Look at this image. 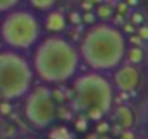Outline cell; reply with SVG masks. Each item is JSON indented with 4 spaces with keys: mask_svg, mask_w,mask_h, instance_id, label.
I'll return each mask as SVG.
<instances>
[{
    "mask_svg": "<svg viewBox=\"0 0 148 139\" xmlns=\"http://www.w3.org/2000/svg\"><path fill=\"white\" fill-rule=\"evenodd\" d=\"M32 70L40 84L64 85L80 73L79 47L61 35H49L32 49Z\"/></svg>",
    "mask_w": 148,
    "mask_h": 139,
    "instance_id": "6da1fadb",
    "label": "cell"
},
{
    "mask_svg": "<svg viewBox=\"0 0 148 139\" xmlns=\"http://www.w3.org/2000/svg\"><path fill=\"white\" fill-rule=\"evenodd\" d=\"M79 54L84 66L91 72L112 73L117 66L124 63L127 50V38L120 28L112 23H101L84 30V35L79 42Z\"/></svg>",
    "mask_w": 148,
    "mask_h": 139,
    "instance_id": "7a4b0ae2",
    "label": "cell"
},
{
    "mask_svg": "<svg viewBox=\"0 0 148 139\" xmlns=\"http://www.w3.org/2000/svg\"><path fill=\"white\" fill-rule=\"evenodd\" d=\"M71 110L86 115L89 120L105 118L113 108L115 89L106 73L84 72L71 80Z\"/></svg>",
    "mask_w": 148,
    "mask_h": 139,
    "instance_id": "3957f363",
    "label": "cell"
},
{
    "mask_svg": "<svg viewBox=\"0 0 148 139\" xmlns=\"http://www.w3.org/2000/svg\"><path fill=\"white\" fill-rule=\"evenodd\" d=\"M42 21L32 9L16 7L0 21V40L9 50L28 52L42 38Z\"/></svg>",
    "mask_w": 148,
    "mask_h": 139,
    "instance_id": "277c9868",
    "label": "cell"
},
{
    "mask_svg": "<svg viewBox=\"0 0 148 139\" xmlns=\"http://www.w3.org/2000/svg\"><path fill=\"white\" fill-rule=\"evenodd\" d=\"M35 75L30 59L16 50L0 52V97L5 101L21 99L33 87Z\"/></svg>",
    "mask_w": 148,
    "mask_h": 139,
    "instance_id": "5b68a950",
    "label": "cell"
},
{
    "mask_svg": "<svg viewBox=\"0 0 148 139\" xmlns=\"http://www.w3.org/2000/svg\"><path fill=\"white\" fill-rule=\"evenodd\" d=\"M23 113L26 122L37 130H45L54 125L58 118V106L54 101L52 89L45 84L33 85L25 96Z\"/></svg>",
    "mask_w": 148,
    "mask_h": 139,
    "instance_id": "8992f818",
    "label": "cell"
},
{
    "mask_svg": "<svg viewBox=\"0 0 148 139\" xmlns=\"http://www.w3.org/2000/svg\"><path fill=\"white\" fill-rule=\"evenodd\" d=\"M112 85L119 92H134L141 84V70L134 64L122 63L112 72Z\"/></svg>",
    "mask_w": 148,
    "mask_h": 139,
    "instance_id": "52a82bcc",
    "label": "cell"
},
{
    "mask_svg": "<svg viewBox=\"0 0 148 139\" xmlns=\"http://www.w3.org/2000/svg\"><path fill=\"white\" fill-rule=\"evenodd\" d=\"M42 30H45L49 35H61L68 30V19L66 14L59 9H51L45 12V18L42 21Z\"/></svg>",
    "mask_w": 148,
    "mask_h": 139,
    "instance_id": "ba28073f",
    "label": "cell"
},
{
    "mask_svg": "<svg viewBox=\"0 0 148 139\" xmlns=\"http://www.w3.org/2000/svg\"><path fill=\"white\" fill-rule=\"evenodd\" d=\"M108 115H112V123L117 125L120 130H129L136 123L134 110L131 106H127V104H117V106H113Z\"/></svg>",
    "mask_w": 148,
    "mask_h": 139,
    "instance_id": "9c48e42d",
    "label": "cell"
},
{
    "mask_svg": "<svg viewBox=\"0 0 148 139\" xmlns=\"http://www.w3.org/2000/svg\"><path fill=\"white\" fill-rule=\"evenodd\" d=\"M94 14H96L98 21H101V23H110L112 18H113V14H115V5H113L112 2H108V0H105V2H101V4H96Z\"/></svg>",
    "mask_w": 148,
    "mask_h": 139,
    "instance_id": "30bf717a",
    "label": "cell"
},
{
    "mask_svg": "<svg viewBox=\"0 0 148 139\" xmlns=\"http://www.w3.org/2000/svg\"><path fill=\"white\" fill-rule=\"evenodd\" d=\"M45 139H75V132H73L68 125H51L47 137Z\"/></svg>",
    "mask_w": 148,
    "mask_h": 139,
    "instance_id": "8fae6325",
    "label": "cell"
},
{
    "mask_svg": "<svg viewBox=\"0 0 148 139\" xmlns=\"http://www.w3.org/2000/svg\"><path fill=\"white\" fill-rule=\"evenodd\" d=\"M143 61H145V49H143V47H131V45H129L127 50H125L124 63H129V64L139 66Z\"/></svg>",
    "mask_w": 148,
    "mask_h": 139,
    "instance_id": "7c38bea8",
    "label": "cell"
},
{
    "mask_svg": "<svg viewBox=\"0 0 148 139\" xmlns=\"http://www.w3.org/2000/svg\"><path fill=\"white\" fill-rule=\"evenodd\" d=\"M28 4L33 12H47L56 7L58 0H28Z\"/></svg>",
    "mask_w": 148,
    "mask_h": 139,
    "instance_id": "4fadbf2b",
    "label": "cell"
},
{
    "mask_svg": "<svg viewBox=\"0 0 148 139\" xmlns=\"http://www.w3.org/2000/svg\"><path fill=\"white\" fill-rule=\"evenodd\" d=\"M73 129L75 132H87L89 129V118L82 113H77V117L73 118Z\"/></svg>",
    "mask_w": 148,
    "mask_h": 139,
    "instance_id": "5bb4252c",
    "label": "cell"
},
{
    "mask_svg": "<svg viewBox=\"0 0 148 139\" xmlns=\"http://www.w3.org/2000/svg\"><path fill=\"white\" fill-rule=\"evenodd\" d=\"M127 19H129V23H132L136 28L146 23V16H145V12H141L139 9H132V11L129 12V18H127Z\"/></svg>",
    "mask_w": 148,
    "mask_h": 139,
    "instance_id": "9a60e30c",
    "label": "cell"
},
{
    "mask_svg": "<svg viewBox=\"0 0 148 139\" xmlns=\"http://www.w3.org/2000/svg\"><path fill=\"white\" fill-rule=\"evenodd\" d=\"M23 0H0V14H5L16 7H19V4Z\"/></svg>",
    "mask_w": 148,
    "mask_h": 139,
    "instance_id": "2e32d148",
    "label": "cell"
},
{
    "mask_svg": "<svg viewBox=\"0 0 148 139\" xmlns=\"http://www.w3.org/2000/svg\"><path fill=\"white\" fill-rule=\"evenodd\" d=\"M66 19H68V25H71V26H84L82 25V11H71V12H68Z\"/></svg>",
    "mask_w": 148,
    "mask_h": 139,
    "instance_id": "e0dca14e",
    "label": "cell"
},
{
    "mask_svg": "<svg viewBox=\"0 0 148 139\" xmlns=\"http://www.w3.org/2000/svg\"><path fill=\"white\" fill-rule=\"evenodd\" d=\"M96 23H98V18H96L94 11H86V12H82V25H84L86 28H89V26H92V25H96Z\"/></svg>",
    "mask_w": 148,
    "mask_h": 139,
    "instance_id": "ac0fdd59",
    "label": "cell"
},
{
    "mask_svg": "<svg viewBox=\"0 0 148 139\" xmlns=\"http://www.w3.org/2000/svg\"><path fill=\"white\" fill-rule=\"evenodd\" d=\"M110 130H112V123H110V122H106V120H103V118L96 122V130H94V132H96L98 136L108 134Z\"/></svg>",
    "mask_w": 148,
    "mask_h": 139,
    "instance_id": "d6986e66",
    "label": "cell"
},
{
    "mask_svg": "<svg viewBox=\"0 0 148 139\" xmlns=\"http://www.w3.org/2000/svg\"><path fill=\"white\" fill-rule=\"evenodd\" d=\"M127 38V45H131V47H143V40L134 33V35H129V37H125Z\"/></svg>",
    "mask_w": 148,
    "mask_h": 139,
    "instance_id": "ffe728a7",
    "label": "cell"
},
{
    "mask_svg": "<svg viewBox=\"0 0 148 139\" xmlns=\"http://www.w3.org/2000/svg\"><path fill=\"white\" fill-rule=\"evenodd\" d=\"M136 35L143 40V42H148V23H145V25H141V26H138V30H136Z\"/></svg>",
    "mask_w": 148,
    "mask_h": 139,
    "instance_id": "44dd1931",
    "label": "cell"
},
{
    "mask_svg": "<svg viewBox=\"0 0 148 139\" xmlns=\"http://www.w3.org/2000/svg\"><path fill=\"white\" fill-rule=\"evenodd\" d=\"M0 113H2V115H9L11 113V104H9V101H2V103H0Z\"/></svg>",
    "mask_w": 148,
    "mask_h": 139,
    "instance_id": "7402d4cb",
    "label": "cell"
},
{
    "mask_svg": "<svg viewBox=\"0 0 148 139\" xmlns=\"http://www.w3.org/2000/svg\"><path fill=\"white\" fill-rule=\"evenodd\" d=\"M120 139H136V136H134L132 129H129V130H122L120 132Z\"/></svg>",
    "mask_w": 148,
    "mask_h": 139,
    "instance_id": "603a6c76",
    "label": "cell"
},
{
    "mask_svg": "<svg viewBox=\"0 0 148 139\" xmlns=\"http://www.w3.org/2000/svg\"><path fill=\"white\" fill-rule=\"evenodd\" d=\"M124 2L129 5V9L132 11V9H138L139 5H141V0H124Z\"/></svg>",
    "mask_w": 148,
    "mask_h": 139,
    "instance_id": "cb8c5ba5",
    "label": "cell"
},
{
    "mask_svg": "<svg viewBox=\"0 0 148 139\" xmlns=\"http://www.w3.org/2000/svg\"><path fill=\"white\" fill-rule=\"evenodd\" d=\"M86 139H99V136L94 132V134H87V136H86Z\"/></svg>",
    "mask_w": 148,
    "mask_h": 139,
    "instance_id": "d4e9b609",
    "label": "cell"
},
{
    "mask_svg": "<svg viewBox=\"0 0 148 139\" xmlns=\"http://www.w3.org/2000/svg\"><path fill=\"white\" fill-rule=\"evenodd\" d=\"M99 139H112V137L108 134H103V136H99Z\"/></svg>",
    "mask_w": 148,
    "mask_h": 139,
    "instance_id": "484cf974",
    "label": "cell"
},
{
    "mask_svg": "<svg viewBox=\"0 0 148 139\" xmlns=\"http://www.w3.org/2000/svg\"><path fill=\"white\" fill-rule=\"evenodd\" d=\"M94 4H101V2H105V0H92Z\"/></svg>",
    "mask_w": 148,
    "mask_h": 139,
    "instance_id": "4316f807",
    "label": "cell"
},
{
    "mask_svg": "<svg viewBox=\"0 0 148 139\" xmlns=\"http://www.w3.org/2000/svg\"><path fill=\"white\" fill-rule=\"evenodd\" d=\"M26 139H35V137H26Z\"/></svg>",
    "mask_w": 148,
    "mask_h": 139,
    "instance_id": "83f0119b",
    "label": "cell"
}]
</instances>
